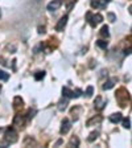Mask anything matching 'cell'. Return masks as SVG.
Instances as JSON below:
<instances>
[{
    "mask_svg": "<svg viewBox=\"0 0 132 148\" xmlns=\"http://www.w3.org/2000/svg\"><path fill=\"white\" fill-rule=\"evenodd\" d=\"M24 123H25V119L23 115H20V114H17V115H15L13 118V126H16V127L19 128H23L24 127Z\"/></svg>",
    "mask_w": 132,
    "mask_h": 148,
    "instance_id": "5",
    "label": "cell"
},
{
    "mask_svg": "<svg viewBox=\"0 0 132 148\" xmlns=\"http://www.w3.org/2000/svg\"><path fill=\"white\" fill-rule=\"evenodd\" d=\"M8 79H9V74L4 70H0V81H8Z\"/></svg>",
    "mask_w": 132,
    "mask_h": 148,
    "instance_id": "21",
    "label": "cell"
},
{
    "mask_svg": "<svg viewBox=\"0 0 132 148\" xmlns=\"http://www.w3.org/2000/svg\"><path fill=\"white\" fill-rule=\"evenodd\" d=\"M0 16H1V12H0Z\"/></svg>",
    "mask_w": 132,
    "mask_h": 148,
    "instance_id": "36",
    "label": "cell"
},
{
    "mask_svg": "<svg viewBox=\"0 0 132 148\" xmlns=\"http://www.w3.org/2000/svg\"><path fill=\"white\" fill-rule=\"evenodd\" d=\"M44 77H45V72H37L35 74L36 81H41V79H44Z\"/></svg>",
    "mask_w": 132,
    "mask_h": 148,
    "instance_id": "23",
    "label": "cell"
},
{
    "mask_svg": "<svg viewBox=\"0 0 132 148\" xmlns=\"http://www.w3.org/2000/svg\"><path fill=\"white\" fill-rule=\"evenodd\" d=\"M94 107H95V110L102 111L106 107V100H103V98L101 95H98L94 100Z\"/></svg>",
    "mask_w": 132,
    "mask_h": 148,
    "instance_id": "3",
    "label": "cell"
},
{
    "mask_svg": "<svg viewBox=\"0 0 132 148\" xmlns=\"http://www.w3.org/2000/svg\"><path fill=\"white\" fill-rule=\"evenodd\" d=\"M122 114L120 113H116V114H112V115H110V122L111 123H119V122L122 121Z\"/></svg>",
    "mask_w": 132,
    "mask_h": 148,
    "instance_id": "11",
    "label": "cell"
},
{
    "mask_svg": "<svg viewBox=\"0 0 132 148\" xmlns=\"http://www.w3.org/2000/svg\"><path fill=\"white\" fill-rule=\"evenodd\" d=\"M122 121H123V127L129 130V128H131V119H129V118H124V119H123L122 118Z\"/></svg>",
    "mask_w": 132,
    "mask_h": 148,
    "instance_id": "19",
    "label": "cell"
},
{
    "mask_svg": "<svg viewBox=\"0 0 132 148\" xmlns=\"http://www.w3.org/2000/svg\"><path fill=\"white\" fill-rule=\"evenodd\" d=\"M107 17H108V20L111 21V23H114V21L116 20V16H115V13H112V12H108V13H107Z\"/></svg>",
    "mask_w": 132,
    "mask_h": 148,
    "instance_id": "26",
    "label": "cell"
},
{
    "mask_svg": "<svg viewBox=\"0 0 132 148\" xmlns=\"http://www.w3.org/2000/svg\"><path fill=\"white\" fill-rule=\"evenodd\" d=\"M107 45H108V42L104 41V40H98L97 41V46H99L101 49H106L107 48Z\"/></svg>",
    "mask_w": 132,
    "mask_h": 148,
    "instance_id": "20",
    "label": "cell"
},
{
    "mask_svg": "<svg viewBox=\"0 0 132 148\" xmlns=\"http://www.w3.org/2000/svg\"><path fill=\"white\" fill-rule=\"evenodd\" d=\"M7 49H8V50H11V53H15V52H16V46H15V45H8Z\"/></svg>",
    "mask_w": 132,
    "mask_h": 148,
    "instance_id": "31",
    "label": "cell"
},
{
    "mask_svg": "<svg viewBox=\"0 0 132 148\" xmlns=\"http://www.w3.org/2000/svg\"><path fill=\"white\" fill-rule=\"evenodd\" d=\"M86 20H87V23H89L91 27L95 28L97 23L94 21V13H93V12H87V13H86Z\"/></svg>",
    "mask_w": 132,
    "mask_h": 148,
    "instance_id": "12",
    "label": "cell"
},
{
    "mask_svg": "<svg viewBox=\"0 0 132 148\" xmlns=\"http://www.w3.org/2000/svg\"><path fill=\"white\" fill-rule=\"evenodd\" d=\"M4 139L7 141L8 144H13L19 140V135H17V131L13 130V128H7L5 130V134H4Z\"/></svg>",
    "mask_w": 132,
    "mask_h": 148,
    "instance_id": "2",
    "label": "cell"
},
{
    "mask_svg": "<svg viewBox=\"0 0 132 148\" xmlns=\"http://www.w3.org/2000/svg\"><path fill=\"white\" fill-rule=\"evenodd\" d=\"M75 3H77V0H73L71 3H67V4H66V8H67V11L71 9V8L74 7V4H75Z\"/></svg>",
    "mask_w": 132,
    "mask_h": 148,
    "instance_id": "28",
    "label": "cell"
},
{
    "mask_svg": "<svg viewBox=\"0 0 132 148\" xmlns=\"http://www.w3.org/2000/svg\"><path fill=\"white\" fill-rule=\"evenodd\" d=\"M90 4L93 8H104L106 7V3H101L99 0H91Z\"/></svg>",
    "mask_w": 132,
    "mask_h": 148,
    "instance_id": "14",
    "label": "cell"
},
{
    "mask_svg": "<svg viewBox=\"0 0 132 148\" xmlns=\"http://www.w3.org/2000/svg\"><path fill=\"white\" fill-rule=\"evenodd\" d=\"M102 119H103V118H102V115H97V117L89 119V121H87V123H86V126H87V127H91V126H94V124L101 123Z\"/></svg>",
    "mask_w": 132,
    "mask_h": 148,
    "instance_id": "10",
    "label": "cell"
},
{
    "mask_svg": "<svg viewBox=\"0 0 132 148\" xmlns=\"http://www.w3.org/2000/svg\"><path fill=\"white\" fill-rule=\"evenodd\" d=\"M66 24H67V16H63V17H61V19H59V21L57 23V25H56V31L62 32V31H63V28L66 27Z\"/></svg>",
    "mask_w": 132,
    "mask_h": 148,
    "instance_id": "7",
    "label": "cell"
},
{
    "mask_svg": "<svg viewBox=\"0 0 132 148\" xmlns=\"http://www.w3.org/2000/svg\"><path fill=\"white\" fill-rule=\"evenodd\" d=\"M103 1H104V3H106V4H107V3H110L111 0H103Z\"/></svg>",
    "mask_w": 132,
    "mask_h": 148,
    "instance_id": "34",
    "label": "cell"
},
{
    "mask_svg": "<svg viewBox=\"0 0 132 148\" xmlns=\"http://www.w3.org/2000/svg\"><path fill=\"white\" fill-rule=\"evenodd\" d=\"M62 95L65 98H74L73 90H70L69 87H62Z\"/></svg>",
    "mask_w": 132,
    "mask_h": 148,
    "instance_id": "13",
    "label": "cell"
},
{
    "mask_svg": "<svg viewBox=\"0 0 132 148\" xmlns=\"http://www.w3.org/2000/svg\"><path fill=\"white\" fill-rule=\"evenodd\" d=\"M35 114H36V110H32L31 108V110L28 111V119H32V118L35 117Z\"/></svg>",
    "mask_w": 132,
    "mask_h": 148,
    "instance_id": "30",
    "label": "cell"
},
{
    "mask_svg": "<svg viewBox=\"0 0 132 148\" xmlns=\"http://www.w3.org/2000/svg\"><path fill=\"white\" fill-rule=\"evenodd\" d=\"M98 136H99V132H98V131H94V132H91V134H90V136L87 138V140H89V141H94Z\"/></svg>",
    "mask_w": 132,
    "mask_h": 148,
    "instance_id": "22",
    "label": "cell"
},
{
    "mask_svg": "<svg viewBox=\"0 0 132 148\" xmlns=\"http://www.w3.org/2000/svg\"><path fill=\"white\" fill-rule=\"evenodd\" d=\"M81 111V107L79 106H75L74 108H71V111H70V114H71V117H73L74 121H77L78 119V113Z\"/></svg>",
    "mask_w": 132,
    "mask_h": 148,
    "instance_id": "15",
    "label": "cell"
},
{
    "mask_svg": "<svg viewBox=\"0 0 132 148\" xmlns=\"http://www.w3.org/2000/svg\"><path fill=\"white\" fill-rule=\"evenodd\" d=\"M37 29H38L37 32L40 33V35H41V33H45V32H46V31H45V27H38Z\"/></svg>",
    "mask_w": 132,
    "mask_h": 148,
    "instance_id": "32",
    "label": "cell"
},
{
    "mask_svg": "<svg viewBox=\"0 0 132 148\" xmlns=\"http://www.w3.org/2000/svg\"><path fill=\"white\" fill-rule=\"evenodd\" d=\"M93 94H94V87L89 86L86 89V96H87V98H91V96H93Z\"/></svg>",
    "mask_w": 132,
    "mask_h": 148,
    "instance_id": "24",
    "label": "cell"
},
{
    "mask_svg": "<svg viewBox=\"0 0 132 148\" xmlns=\"http://www.w3.org/2000/svg\"><path fill=\"white\" fill-rule=\"evenodd\" d=\"M0 91H1V85H0Z\"/></svg>",
    "mask_w": 132,
    "mask_h": 148,
    "instance_id": "35",
    "label": "cell"
},
{
    "mask_svg": "<svg viewBox=\"0 0 132 148\" xmlns=\"http://www.w3.org/2000/svg\"><path fill=\"white\" fill-rule=\"evenodd\" d=\"M24 143H25V145H28L29 143H31V144H36V141L33 140V139H31V138H27V139H25Z\"/></svg>",
    "mask_w": 132,
    "mask_h": 148,
    "instance_id": "29",
    "label": "cell"
},
{
    "mask_svg": "<svg viewBox=\"0 0 132 148\" xmlns=\"http://www.w3.org/2000/svg\"><path fill=\"white\" fill-rule=\"evenodd\" d=\"M124 54H131V48H128L127 50L124 52Z\"/></svg>",
    "mask_w": 132,
    "mask_h": 148,
    "instance_id": "33",
    "label": "cell"
},
{
    "mask_svg": "<svg viewBox=\"0 0 132 148\" xmlns=\"http://www.w3.org/2000/svg\"><path fill=\"white\" fill-rule=\"evenodd\" d=\"M129 99H131V95L127 91V89H124V87L118 89V91H116V100H118L119 106L122 107V108L127 107V103L129 102Z\"/></svg>",
    "mask_w": 132,
    "mask_h": 148,
    "instance_id": "1",
    "label": "cell"
},
{
    "mask_svg": "<svg viewBox=\"0 0 132 148\" xmlns=\"http://www.w3.org/2000/svg\"><path fill=\"white\" fill-rule=\"evenodd\" d=\"M70 128H71V123H70V121L67 119V118H65V119L62 121V126H61L59 132H61L62 135H66L70 131Z\"/></svg>",
    "mask_w": 132,
    "mask_h": 148,
    "instance_id": "4",
    "label": "cell"
},
{
    "mask_svg": "<svg viewBox=\"0 0 132 148\" xmlns=\"http://www.w3.org/2000/svg\"><path fill=\"white\" fill-rule=\"evenodd\" d=\"M78 145H79V139L77 136H73L69 141V147H78Z\"/></svg>",
    "mask_w": 132,
    "mask_h": 148,
    "instance_id": "18",
    "label": "cell"
},
{
    "mask_svg": "<svg viewBox=\"0 0 132 148\" xmlns=\"http://www.w3.org/2000/svg\"><path fill=\"white\" fill-rule=\"evenodd\" d=\"M62 5V0H53L48 4V11H57L59 7Z\"/></svg>",
    "mask_w": 132,
    "mask_h": 148,
    "instance_id": "6",
    "label": "cell"
},
{
    "mask_svg": "<svg viewBox=\"0 0 132 148\" xmlns=\"http://www.w3.org/2000/svg\"><path fill=\"white\" fill-rule=\"evenodd\" d=\"M67 104H69V103H67V99H61L58 102V106H57V107H58L59 111H63L66 107H67Z\"/></svg>",
    "mask_w": 132,
    "mask_h": 148,
    "instance_id": "16",
    "label": "cell"
},
{
    "mask_svg": "<svg viewBox=\"0 0 132 148\" xmlns=\"http://www.w3.org/2000/svg\"><path fill=\"white\" fill-rule=\"evenodd\" d=\"M73 93H74V98H79L81 94H82V90H81V89H75V90H73Z\"/></svg>",
    "mask_w": 132,
    "mask_h": 148,
    "instance_id": "27",
    "label": "cell"
},
{
    "mask_svg": "<svg viewBox=\"0 0 132 148\" xmlns=\"http://www.w3.org/2000/svg\"><path fill=\"white\" fill-rule=\"evenodd\" d=\"M101 36H102V37H106V38L110 37V32H108V27H107V25H103V27H102Z\"/></svg>",
    "mask_w": 132,
    "mask_h": 148,
    "instance_id": "17",
    "label": "cell"
},
{
    "mask_svg": "<svg viewBox=\"0 0 132 148\" xmlns=\"http://www.w3.org/2000/svg\"><path fill=\"white\" fill-rule=\"evenodd\" d=\"M24 107V100L21 99V96H15V99H13V108L16 111L21 110Z\"/></svg>",
    "mask_w": 132,
    "mask_h": 148,
    "instance_id": "8",
    "label": "cell"
},
{
    "mask_svg": "<svg viewBox=\"0 0 132 148\" xmlns=\"http://www.w3.org/2000/svg\"><path fill=\"white\" fill-rule=\"evenodd\" d=\"M94 21L97 23V24H99V23H102L103 21V16H102L101 13H97L94 15Z\"/></svg>",
    "mask_w": 132,
    "mask_h": 148,
    "instance_id": "25",
    "label": "cell"
},
{
    "mask_svg": "<svg viewBox=\"0 0 132 148\" xmlns=\"http://www.w3.org/2000/svg\"><path fill=\"white\" fill-rule=\"evenodd\" d=\"M116 82H118V78H116V77H112V78H110L107 82H106L103 86H102V89H103V90H110V89H112V87L115 86V83H116Z\"/></svg>",
    "mask_w": 132,
    "mask_h": 148,
    "instance_id": "9",
    "label": "cell"
}]
</instances>
